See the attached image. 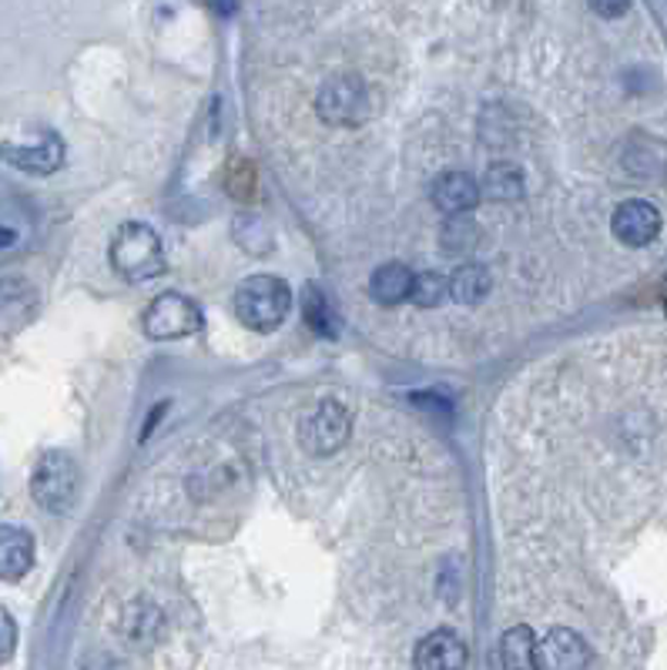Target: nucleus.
Masks as SVG:
<instances>
[{
    "instance_id": "1",
    "label": "nucleus",
    "mask_w": 667,
    "mask_h": 670,
    "mask_svg": "<svg viewBox=\"0 0 667 670\" xmlns=\"http://www.w3.org/2000/svg\"><path fill=\"white\" fill-rule=\"evenodd\" d=\"M108 262L124 282L155 278L164 269V248L158 232L145 222H124L108 245Z\"/></svg>"
},
{
    "instance_id": "2",
    "label": "nucleus",
    "mask_w": 667,
    "mask_h": 670,
    "mask_svg": "<svg viewBox=\"0 0 667 670\" xmlns=\"http://www.w3.org/2000/svg\"><path fill=\"white\" fill-rule=\"evenodd\" d=\"M292 309V288L279 275H248L235 291V315L245 328L272 332Z\"/></svg>"
},
{
    "instance_id": "3",
    "label": "nucleus",
    "mask_w": 667,
    "mask_h": 670,
    "mask_svg": "<svg viewBox=\"0 0 667 670\" xmlns=\"http://www.w3.org/2000/svg\"><path fill=\"white\" fill-rule=\"evenodd\" d=\"M77 493H81V470L74 459L61 449L40 452L30 473V496L37 507L48 513H71Z\"/></svg>"
},
{
    "instance_id": "4",
    "label": "nucleus",
    "mask_w": 667,
    "mask_h": 670,
    "mask_svg": "<svg viewBox=\"0 0 667 670\" xmlns=\"http://www.w3.org/2000/svg\"><path fill=\"white\" fill-rule=\"evenodd\" d=\"M201 325H205V315L198 302H192L188 296H178V291H164V296L151 299L141 315V328L155 343L188 339V335H195Z\"/></svg>"
},
{
    "instance_id": "5",
    "label": "nucleus",
    "mask_w": 667,
    "mask_h": 670,
    "mask_svg": "<svg viewBox=\"0 0 667 670\" xmlns=\"http://www.w3.org/2000/svg\"><path fill=\"white\" fill-rule=\"evenodd\" d=\"M316 111L325 124L332 128H353V124H362L369 114V91L362 77L356 74H339L322 84V91L316 98Z\"/></svg>"
},
{
    "instance_id": "6",
    "label": "nucleus",
    "mask_w": 667,
    "mask_h": 670,
    "mask_svg": "<svg viewBox=\"0 0 667 670\" xmlns=\"http://www.w3.org/2000/svg\"><path fill=\"white\" fill-rule=\"evenodd\" d=\"M353 433V415L343 402L336 399H325L302 426V446L316 456H325V452H336L346 446Z\"/></svg>"
},
{
    "instance_id": "7",
    "label": "nucleus",
    "mask_w": 667,
    "mask_h": 670,
    "mask_svg": "<svg viewBox=\"0 0 667 670\" xmlns=\"http://www.w3.org/2000/svg\"><path fill=\"white\" fill-rule=\"evenodd\" d=\"M0 161L24 175H54L64 164V141L54 132H45L37 141H4Z\"/></svg>"
},
{
    "instance_id": "8",
    "label": "nucleus",
    "mask_w": 667,
    "mask_h": 670,
    "mask_svg": "<svg viewBox=\"0 0 667 670\" xmlns=\"http://www.w3.org/2000/svg\"><path fill=\"white\" fill-rule=\"evenodd\" d=\"M467 660H470L467 641L456 631H446V626L427 634L412 650L416 670H467Z\"/></svg>"
},
{
    "instance_id": "9",
    "label": "nucleus",
    "mask_w": 667,
    "mask_h": 670,
    "mask_svg": "<svg viewBox=\"0 0 667 670\" xmlns=\"http://www.w3.org/2000/svg\"><path fill=\"white\" fill-rule=\"evenodd\" d=\"M540 670H588L591 663V644L583 641L570 626H554L536 647Z\"/></svg>"
},
{
    "instance_id": "10",
    "label": "nucleus",
    "mask_w": 667,
    "mask_h": 670,
    "mask_svg": "<svg viewBox=\"0 0 667 670\" xmlns=\"http://www.w3.org/2000/svg\"><path fill=\"white\" fill-rule=\"evenodd\" d=\"M610 232L631 248H644L651 245L657 235H660V212L651 204V201H641V198H631L617 204V212L610 219Z\"/></svg>"
},
{
    "instance_id": "11",
    "label": "nucleus",
    "mask_w": 667,
    "mask_h": 670,
    "mask_svg": "<svg viewBox=\"0 0 667 670\" xmlns=\"http://www.w3.org/2000/svg\"><path fill=\"white\" fill-rule=\"evenodd\" d=\"M34 567V536L24 526L0 523V583H21Z\"/></svg>"
},
{
    "instance_id": "12",
    "label": "nucleus",
    "mask_w": 667,
    "mask_h": 670,
    "mask_svg": "<svg viewBox=\"0 0 667 670\" xmlns=\"http://www.w3.org/2000/svg\"><path fill=\"white\" fill-rule=\"evenodd\" d=\"M433 204L440 212H446L449 219L456 215H470L473 208L480 204V185L473 175L467 172H443L436 182H433Z\"/></svg>"
},
{
    "instance_id": "13",
    "label": "nucleus",
    "mask_w": 667,
    "mask_h": 670,
    "mask_svg": "<svg viewBox=\"0 0 667 670\" xmlns=\"http://www.w3.org/2000/svg\"><path fill=\"white\" fill-rule=\"evenodd\" d=\"M536 647L540 641L527 623L510 626L496 644V670H540Z\"/></svg>"
},
{
    "instance_id": "14",
    "label": "nucleus",
    "mask_w": 667,
    "mask_h": 670,
    "mask_svg": "<svg viewBox=\"0 0 667 670\" xmlns=\"http://www.w3.org/2000/svg\"><path fill=\"white\" fill-rule=\"evenodd\" d=\"M412 272L399 262H386L380 265L376 272H372L369 278V291H372V299H376L380 306H399L409 299V291H412Z\"/></svg>"
},
{
    "instance_id": "15",
    "label": "nucleus",
    "mask_w": 667,
    "mask_h": 670,
    "mask_svg": "<svg viewBox=\"0 0 667 670\" xmlns=\"http://www.w3.org/2000/svg\"><path fill=\"white\" fill-rule=\"evenodd\" d=\"M449 296L464 306H480L490 296V272L483 265H460L449 278Z\"/></svg>"
},
{
    "instance_id": "16",
    "label": "nucleus",
    "mask_w": 667,
    "mask_h": 670,
    "mask_svg": "<svg viewBox=\"0 0 667 670\" xmlns=\"http://www.w3.org/2000/svg\"><path fill=\"white\" fill-rule=\"evenodd\" d=\"M483 188H486V198L493 201H517L523 195V172L514 161H499L486 172Z\"/></svg>"
},
{
    "instance_id": "17",
    "label": "nucleus",
    "mask_w": 667,
    "mask_h": 670,
    "mask_svg": "<svg viewBox=\"0 0 667 670\" xmlns=\"http://www.w3.org/2000/svg\"><path fill=\"white\" fill-rule=\"evenodd\" d=\"M302 315L316 335H329V339L336 335V312H332L325 291H319L316 285H306V291H302Z\"/></svg>"
},
{
    "instance_id": "18",
    "label": "nucleus",
    "mask_w": 667,
    "mask_h": 670,
    "mask_svg": "<svg viewBox=\"0 0 667 670\" xmlns=\"http://www.w3.org/2000/svg\"><path fill=\"white\" fill-rule=\"evenodd\" d=\"M449 296V278L440 272H420L412 278V291L409 299L420 306V309H436L443 299Z\"/></svg>"
},
{
    "instance_id": "19",
    "label": "nucleus",
    "mask_w": 667,
    "mask_h": 670,
    "mask_svg": "<svg viewBox=\"0 0 667 670\" xmlns=\"http://www.w3.org/2000/svg\"><path fill=\"white\" fill-rule=\"evenodd\" d=\"M443 251H449V256H460V251H470L477 245V225L470 215H456L443 225Z\"/></svg>"
},
{
    "instance_id": "20",
    "label": "nucleus",
    "mask_w": 667,
    "mask_h": 670,
    "mask_svg": "<svg viewBox=\"0 0 667 670\" xmlns=\"http://www.w3.org/2000/svg\"><path fill=\"white\" fill-rule=\"evenodd\" d=\"M14 650H17V623L4 607H0V667L14 657Z\"/></svg>"
},
{
    "instance_id": "21",
    "label": "nucleus",
    "mask_w": 667,
    "mask_h": 670,
    "mask_svg": "<svg viewBox=\"0 0 667 670\" xmlns=\"http://www.w3.org/2000/svg\"><path fill=\"white\" fill-rule=\"evenodd\" d=\"M594 11H597V14H607V17H617V14L628 11V4H610V8H607V4H597Z\"/></svg>"
},
{
    "instance_id": "22",
    "label": "nucleus",
    "mask_w": 667,
    "mask_h": 670,
    "mask_svg": "<svg viewBox=\"0 0 667 670\" xmlns=\"http://www.w3.org/2000/svg\"><path fill=\"white\" fill-rule=\"evenodd\" d=\"M17 241V232L14 228H4V225H0V248H11Z\"/></svg>"
},
{
    "instance_id": "23",
    "label": "nucleus",
    "mask_w": 667,
    "mask_h": 670,
    "mask_svg": "<svg viewBox=\"0 0 667 670\" xmlns=\"http://www.w3.org/2000/svg\"><path fill=\"white\" fill-rule=\"evenodd\" d=\"M660 306H664V312H667V278L660 282Z\"/></svg>"
}]
</instances>
